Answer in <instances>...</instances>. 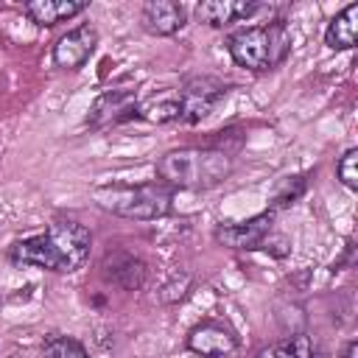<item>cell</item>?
Wrapping results in <instances>:
<instances>
[{
  "label": "cell",
  "instance_id": "cell-1",
  "mask_svg": "<svg viewBox=\"0 0 358 358\" xmlns=\"http://www.w3.org/2000/svg\"><path fill=\"white\" fill-rule=\"evenodd\" d=\"M90 249H92V232L84 224L67 218V221H53L45 232L14 241L8 246V260L20 268L34 266L56 274H73L90 260Z\"/></svg>",
  "mask_w": 358,
  "mask_h": 358
},
{
  "label": "cell",
  "instance_id": "cell-2",
  "mask_svg": "<svg viewBox=\"0 0 358 358\" xmlns=\"http://www.w3.org/2000/svg\"><path fill=\"white\" fill-rule=\"evenodd\" d=\"M232 173V159L224 148L185 145L165 151L157 159V182L171 190H210Z\"/></svg>",
  "mask_w": 358,
  "mask_h": 358
},
{
  "label": "cell",
  "instance_id": "cell-3",
  "mask_svg": "<svg viewBox=\"0 0 358 358\" xmlns=\"http://www.w3.org/2000/svg\"><path fill=\"white\" fill-rule=\"evenodd\" d=\"M227 50L232 62L249 73H268L280 67L291 53V31L282 20H271L263 25H249L235 31L227 39Z\"/></svg>",
  "mask_w": 358,
  "mask_h": 358
},
{
  "label": "cell",
  "instance_id": "cell-4",
  "mask_svg": "<svg viewBox=\"0 0 358 358\" xmlns=\"http://www.w3.org/2000/svg\"><path fill=\"white\" fill-rule=\"evenodd\" d=\"M92 201L120 218L131 221H157L171 213L173 190L162 182H143V185H103L92 190Z\"/></svg>",
  "mask_w": 358,
  "mask_h": 358
},
{
  "label": "cell",
  "instance_id": "cell-5",
  "mask_svg": "<svg viewBox=\"0 0 358 358\" xmlns=\"http://www.w3.org/2000/svg\"><path fill=\"white\" fill-rule=\"evenodd\" d=\"M229 84L213 76H196L190 78L182 90H176L179 95V106H182V120L185 123H199L201 117L210 115V109L227 95Z\"/></svg>",
  "mask_w": 358,
  "mask_h": 358
},
{
  "label": "cell",
  "instance_id": "cell-6",
  "mask_svg": "<svg viewBox=\"0 0 358 358\" xmlns=\"http://www.w3.org/2000/svg\"><path fill=\"white\" fill-rule=\"evenodd\" d=\"M98 48V28L84 22L67 34H62L53 45V64L62 70H78L90 62V56Z\"/></svg>",
  "mask_w": 358,
  "mask_h": 358
},
{
  "label": "cell",
  "instance_id": "cell-7",
  "mask_svg": "<svg viewBox=\"0 0 358 358\" xmlns=\"http://www.w3.org/2000/svg\"><path fill=\"white\" fill-rule=\"evenodd\" d=\"M187 350L201 358H229L238 350V336L232 327L207 319L187 333Z\"/></svg>",
  "mask_w": 358,
  "mask_h": 358
},
{
  "label": "cell",
  "instance_id": "cell-8",
  "mask_svg": "<svg viewBox=\"0 0 358 358\" xmlns=\"http://www.w3.org/2000/svg\"><path fill=\"white\" fill-rule=\"evenodd\" d=\"M274 232V210L257 213L241 224H224L215 229V241L227 249H260V243Z\"/></svg>",
  "mask_w": 358,
  "mask_h": 358
},
{
  "label": "cell",
  "instance_id": "cell-9",
  "mask_svg": "<svg viewBox=\"0 0 358 358\" xmlns=\"http://www.w3.org/2000/svg\"><path fill=\"white\" fill-rule=\"evenodd\" d=\"M268 6L263 3H246V0H207L196 6V20L210 25V28H227L238 20H252L255 14L266 11Z\"/></svg>",
  "mask_w": 358,
  "mask_h": 358
},
{
  "label": "cell",
  "instance_id": "cell-10",
  "mask_svg": "<svg viewBox=\"0 0 358 358\" xmlns=\"http://www.w3.org/2000/svg\"><path fill=\"white\" fill-rule=\"evenodd\" d=\"M140 20H143V28L148 34L171 36V34L185 28L187 14H185V6L176 3V0H148L140 11Z\"/></svg>",
  "mask_w": 358,
  "mask_h": 358
},
{
  "label": "cell",
  "instance_id": "cell-11",
  "mask_svg": "<svg viewBox=\"0 0 358 358\" xmlns=\"http://www.w3.org/2000/svg\"><path fill=\"white\" fill-rule=\"evenodd\" d=\"M134 109H137V95H134L131 90H109V92H103V95L92 103L87 123H90V126L117 123V120L134 117Z\"/></svg>",
  "mask_w": 358,
  "mask_h": 358
},
{
  "label": "cell",
  "instance_id": "cell-12",
  "mask_svg": "<svg viewBox=\"0 0 358 358\" xmlns=\"http://www.w3.org/2000/svg\"><path fill=\"white\" fill-rule=\"evenodd\" d=\"M84 8H87V3H81V0H34V3L22 6L25 17L42 28H53V25L81 14Z\"/></svg>",
  "mask_w": 358,
  "mask_h": 358
},
{
  "label": "cell",
  "instance_id": "cell-13",
  "mask_svg": "<svg viewBox=\"0 0 358 358\" xmlns=\"http://www.w3.org/2000/svg\"><path fill=\"white\" fill-rule=\"evenodd\" d=\"M358 42V3L344 6L324 31V45L330 50H352Z\"/></svg>",
  "mask_w": 358,
  "mask_h": 358
},
{
  "label": "cell",
  "instance_id": "cell-14",
  "mask_svg": "<svg viewBox=\"0 0 358 358\" xmlns=\"http://www.w3.org/2000/svg\"><path fill=\"white\" fill-rule=\"evenodd\" d=\"M106 274L117 282V285H123V288H129V291H137L140 285H143V280H145V266H143V260H137L134 255H129V252H115V255H106Z\"/></svg>",
  "mask_w": 358,
  "mask_h": 358
},
{
  "label": "cell",
  "instance_id": "cell-15",
  "mask_svg": "<svg viewBox=\"0 0 358 358\" xmlns=\"http://www.w3.org/2000/svg\"><path fill=\"white\" fill-rule=\"evenodd\" d=\"M134 117H143L148 123H173V120H182V106H179L176 90L145 98L143 103H137Z\"/></svg>",
  "mask_w": 358,
  "mask_h": 358
},
{
  "label": "cell",
  "instance_id": "cell-16",
  "mask_svg": "<svg viewBox=\"0 0 358 358\" xmlns=\"http://www.w3.org/2000/svg\"><path fill=\"white\" fill-rule=\"evenodd\" d=\"M255 358H313V344L305 333H296L285 341H277L271 347H263Z\"/></svg>",
  "mask_w": 358,
  "mask_h": 358
},
{
  "label": "cell",
  "instance_id": "cell-17",
  "mask_svg": "<svg viewBox=\"0 0 358 358\" xmlns=\"http://www.w3.org/2000/svg\"><path fill=\"white\" fill-rule=\"evenodd\" d=\"M42 352L48 358H90L84 344L73 336H64V333H48L42 338Z\"/></svg>",
  "mask_w": 358,
  "mask_h": 358
},
{
  "label": "cell",
  "instance_id": "cell-18",
  "mask_svg": "<svg viewBox=\"0 0 358 358\" xmlns=\"http://www.w3.org/2000/svg\"><path fill=\"white\" fill-rule=\"evenodd\" d=\"M336 173L344 187L358 190V148H347L341 154V159L336 162Z\"/></svg>",
  "mask_w": 358,
  "mask_h": 358
},
{
  "label": "cell",
  "instance_id": "cell-19",
  "mask_svg": "<svg viewBox=\"0 0 358 358\" xmlns=\"http://www.w3.org/2000/svg\"><path fill=\"white\" fill-rule=\"evenodd\" d=\"M344 358H358V341H350V344H347Z\"/></svg>",
  "mask_w": 358,
  "mask_h": 358
}]
</instances>
